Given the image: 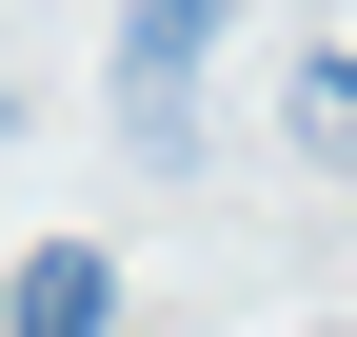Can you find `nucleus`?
I'll list each match as a JSON object with an SVG mask.
<instances>
[{
	"label": "nucleus",
	"mask_w": 357,
	"mask_h": 337,
	"mask_svg": "<svg viewBox=\"0 0 357 337\" xmlns=\"http://www.w3.org/2000/svg\"><path fill=\"white\" fill-rule=\"evenodd\" d=\"M100 318H119V258H100V238H40L20 298H0V337H100Z\"/></svg>",
	"instance_id": "2"
},
{
	"label": "nucleus",
	"mask_w": 357,
	"mask_h": 337,
	"mask_svg": "<svg viewBox=\"0 0 357 337\" xmlns=\"http://www.w3.org/2000/svg\"><path fill=\"white\" fill-rule=\"evenodd\" d=\"M218 20L238 0H119V119L178 159V119H199V60H218Z\"/></svg>",
	"instance_id": "1"
},
{
	"label": "nucleus",
	"mask_w": 357,
	"mask_h": 337,
	"mask_svg": "<svg viewBox=\"0 0 357 337\" xmlns=\"http://www.w3.org/2000/svg\"><path fill=\"white\" fill-rule=\"evenodd\" d=\"M278 119H298V139L357 179V60H337V40H298V60H278Z\"/></svg>",
	"instance_id": "3"
}]
</instances>
